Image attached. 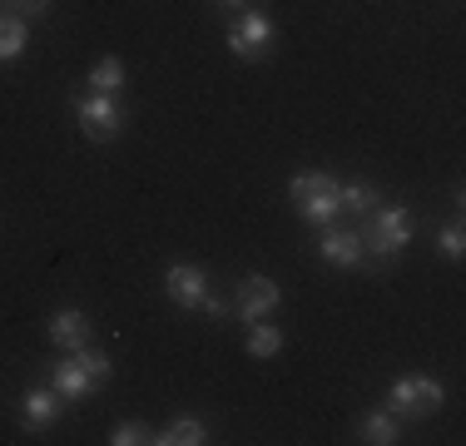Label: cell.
I'll list each match as a JSON object with an SVG mask.
<instances>
[{
	"label": "cell",
	"mask_w": 466,
	"mask_h": 446,
	"mask_svg": "<svg viewBox=\"0 0 466 446\" xmlns=\"http://www.w3.org/2000/svg\"><path fill=\"white\" fill-rule=\"evenodd\" d=\"M60 407H65V397L55 392V387H30V392L20 397V417H25L30 431H50L55 421H60Z\"/></svg>",
	"instance_id": "cell-11"
},
{
	"label": "cell",
	"mask_w": 466,
	"mask_h": 446,
	"mask_svg": "<svg viewBox=\"0 0 466 446\" xmlns=\"http://www.w3.org/2000/svg\"><path fill=\"white\" fill-rule=\"evenodd\" d=\"M273 40H279V25H273L263 10H238V20L228 25V35H224V45H228V55H238V60H263V55L273 50Z\"/></svg>",
	"instance_id": "cell-5"
},
{
	"label": "cell",
	"mask_w": 466,
	"mask_h": 446,
	"mask_svg": "<svg viewBox=\"0 0 466 446\" xmlns=\"http://www.w3.org/2000/svg\"><path fill=\"white\" fill-rule=\"evenodd\" d=\"M342 214H352V218H368L377 204H382V188L368 184V178H358V184H342Z\"/></svg>",
	"instance_id": "cell-15"
},
{
	"label": "cell",
	"mask_w": 466,
	"mask_h": 446,
	"mask_svg": "<svg viewBox=\"0 0 466 446\" xmlns=\"http://www.w3.org/2000/svg\"><path fill=\"white\" fill-rule=\"evenodd\" d=\"M283 352V328H268V322H248V357L268 362V357Z\"/></svg>",
	"instance_id": "cell-17"
},
{
	"label": "cell",
	"mask_w": 466,
	"mask_h": 446,
	"mask_svg": "<svg viewBox=\"0 0 466 446\" xmlns=\"http://www.w3.org/2000/svg\"><path fill=\"white\" fill-rule=\"evenodd\" d=\"M437 248L447 253L451 263L466 258V228H461V218H451V223H441V228H437Z\"/></svg>",
	"instance_id": "cell-18"
},
{
	"label": "cell",
	"mask_w": 466,
	"mask_h": 446,
	"mask_svg": "<svg viewBox=\"0 0 466 446\" xmlns=\"http://www.w3.org/2000/svg\"><path fill=\"white\" fill-rule=\"evenodd\" d=\"M204 441H208V427L198 417H179L164 431H154V446H204Z\"/></svg>",
	"instance_id": "cell-14"
},
{
	"label": "cell",
	"mask_w": 466,
	"mask_h": 446,
	"mask_svg": "<svg viewBox=\"0 0 466 446\" xmlns=\"http://www.w3.org/2000/svg\"><path fill=\"white\" fill-rule=\"evenodd\" d=\"M95 342V322L85 318L80 308H60L50 318V348L55 352H80V348H90Z\"/></svg>",
	"instance_id": "cell-8"
},
{
	"label": "cell",
	"mask_w": 466,
	"mask_h": 446,
	"mask_svg": "<svg viewBox=\"0 0 466 446\" xmlns=\"http://www.w3.org/2000/svg\"><path fill=\"white\" fill-rule=\"evenodd\" d=\"M70 109H75V119H80V129L90 134L95 144H109V139H119L129 125V109L119 105V95H75L70 99Z\"/></svg>",
	"instance_id": "cell-4"
},
{
	"label": "cell",
	"mask_w": 466,
	"mask_h": 446,
	"mask_svg": "<svg viewBox=\"0 0 466 446\" xmlns=\"http://www.w3.org/2000/svg\"><path fill=\"white\" fill-rule=\"evenodd\" d=\"M25 45H30V20L0 10V65L20 60V55H25Z\"/></svg>",
	"instance_id": "cell-13"
},
{
	"label": "cell",
	"mask_w": 466,
	"mask_h": 446,
	"mask_svg": "<svg viewBox=\"0 0 466 446\" xmlns=\"http://www.w3.org/2000/svg\"><path fill=\"white\" fill-rule=\"evenodd\" d=\"M164 293H169L174 308L198 312V303H204V293H208V273L198 263H169L164 268Z\"/></svg>",
	"instance_id": "cell-7"
},
{
	"label": "cell",
	"mask_w": 466,
	"mask_h": 446,
	"mask_svg": "<svg viewBox=\"0 0 466 446\" xmlns=\"http://www.w3.org/2000/svg\"><path fill=\"white\" fill-rule=\"evenodd\" d=\"M0 10H10L20 20H46L55 10V0H0Z\"/></svg>",
	"instance_id": "cell-21"
},
{
	"label": "cell",
	"mask_w": 466,
	"mask_h": 446,
	"mask_svg": "<svg viewBox=\"0 0 466 446\" xmlns=\"http://www.w3.org/2000/svg\"><path fill=\"white\" fill-rule=\"evenodd\" d=\"M338 194H342V184L328 169H308V174L288 178V198H293V208L313 223V228H328V223L342 214V198Z\"/></svg>",
	"instance_id": "cell-2"
},
{
	"label": "cell",
	"mask_w": 466,
	"mask_h": 446,
	"mask_svg": "<svg viewBox=\"0 0 466 446\" xmlns=\"http://www.w3.org/2000/svg\"><path fill=\"white\" fill-rule=\"evenodd\" d=\"M198 312H204L208 322H224V318H228V303H224V298H214V293H204V303H198Z\"/></svg>",
	"instance_id": "cell-22"
},
{
	"label": "cell",
	"mask_w": 466,
	"mask_h": 446,
	"mask_svg": "<svg viewBox=\"0 0 466 446\" xmlns=\"http://www.w3.org/2000/svg\"><path fill=\"white\" fill-rule=\"evenodd\" d=\"M75 357H80V362H85V372H90V377H95V382H99V387H105V382H109V372H115V362H109V357H105V352H99V348H95V342H90V348H80V352H75Z\"/></svg>",
	"instance_id": "cell-20"
},
{
	"label": "cell",
	"mask_w": 466,
	"mask_h": 446,
	"mask_svg": "<svg viewBox=\"0 0 466 446\" xmlns=\"http://www.w3.org/2000/svg\"><path fill=\"white\" fill-rule=\"evenodd\" d=\"M125 80H129V70H125L119 55H105V60L90 70V89H95V95H125Z\"/></svg>",
	"instance_id": "cell-16"
},
{
	"label": "cell",
	"mask_w": 466,
	"mask_h": 446,
	"mask_svg": "<svg viewBox=\"0 0 466 446\" xmlns=\"http://www.w3.org/2000/svg\"><path fill=\"white\" fill-rule=\"evenodd\" d=\"M412 233H417V218L407 204H377L368 218H358V238H362V253H368L372 273H387L402 258Z\"/></svg>",
	"instance_id": "cell-1"
},
{
	"label": "cell",
	"mask_w": 466,
	"mask_h": 446,
	"mask_svg": "<svg viewBox=\"0 0 466 446\" xmlns=\"http://www.w3.org/2000/svg\"><path fill=\"white\" fill-rule=\"evenodd\" d=\"M441 401H447V387L437 382V377H397L392 387H387V401L382 407L392 411L397 421H421L431 417V411H441Z\"/></svg>",
	"instance_id": "cell-3"
},
{
	"label": "cell",
	"mask_w": 466,
	"mask_h": 446,
	"mask_svg": "<svg viewBox=\"0 0 466 446\" xmlns=\"http://www.w3.org/2000/svg\"><path fill=\"white\" fill-rule=\"evenodd\" d=\"M154 441V427H144V421H115V431H109V446H144Z\"/></svg>",
	"instance_id": "cell-19"
},
{
	"label": "cell",
	"mask_w": 466,
	"mask_h": 446,
	"mask_svg": "<svg viewBox=\"0 0 466 446\" xmlns=\"http://www.w3.org/2000/svg\"><path fill=\"white\" fill-rule=\"evenodd\" d=\"M358 437L368 446H397V441H402V421H397L387 407H372V411H362V417H358Z\"/></svg>",
	"instance_id": "cell-12"
},
{
	"label": "cell",
	"mask_w": 466,
	"mask_h": 446,
	"mask_svg": "<svg viewBox=\"0 0 466 446\" xmlns=\"http://www.w3.org/2000/svg\"><path fill=\"white\" fill-rule=\"evenodd\" d=\"M218 5H224V10H233V15H238V10H248L253 0H218Z\"/></svg>",
	"instance_id": "cell-23"
},
{
	"label": "cell",
	"mask_w": 466,
	"mask_h": 446,
	"mask_svg": "<svg viewBox=\"0 0 466 446\" xmlns=\"http://www.w3.org/2000/svg\"><path fill=\"white\" fill-rule=\"evenodd\" d=\"M283 303V288L273 283L268 273H248V278H238V298H233V312H238L243 322H263V318H273Z\"/></svg>",
	"instance_id": "cell-6"
},
{
	"label": "cell",
	"mask_w": 466,
	"mask_h": 446,
	"mask_svg": "<svg viewBox=\"0 0 466 446\" xmlns=\"http://www.w3.org/2000/svg\"><path fill=\"white\" fill-rule=\"evenodd\" d=\"M318 253L332 263V268H368V253H362V238L358 228H323V238H318Z\"/></svg>",
	"instance_id": "cell-9"
},
{
	"label": "cell",
	"mask_w": 466,
	"mask_h": 446,
	"mask_svg": "<svg viewBox=\"0 0 466 446\" xmlns=\"http://www.w3.org/2000/svg\"><path fill=\"white\" fill-rule=\"evenodd\" d=\"M50 387L60 392L65 401H85V397H95L99 392V382L90 372H85V362L75 352H65L60 362H55V372H50Z\"/></svg>",
	"instance_id": "cell-10"
}]
</instances>
